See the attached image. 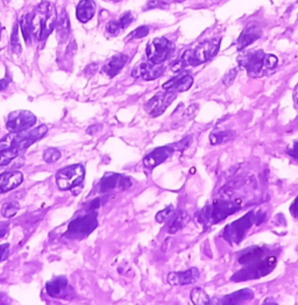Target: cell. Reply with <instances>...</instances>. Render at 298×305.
Wrapping results in <instances>:
<instances>
[{
	"mask_svg": "<svg viewBox=\"0 0 298 305\" xmlns=\"http://www.w3.org/2000/svg\"><path fill=\"white\" fill-rule=\"evenodd\" d=\"M56 21L57 14L55 6L49 2L40 3L31 16L32 36L37 41H44L54 31Z\"/></svg>",
	"mask_w": 298,
	"mask_h": 305,
	"instance_id": "6da1fadb",
	"label": "cell"
},
{
	"mask_svg": "<svg viewBox=\"0 0 298 305\" xmlns=\"http://www.w3.org/2000/svg\"><path fill=\"white\" fill-rule=\"evenodd\" d=\"M277 57L265 51H248L241 55L239 63L247 70V74L253 78H260L273 74L277 67Z\"/></svg>",
	"mask_w": 298,
	"mask_h": 305,
	"instance_id": "7a4b0ae2",
	"label": "cell"
},
{
	"mask_svg": "<svg viewBox=\"0 0 298 305\" xmlns=\"http://www.w3.org/2000/svg\"><path fill=\"white\" fill-rule=\"evenodd\" d=\"M220 48V39H213L198 44L195 49H190L184 52L182 57L172 67L173 71H178L188 67H197L203 65L216 56Z\"/></svg>",
	"mask_w": 298,
	"mask_h": 305,
	"instance_id": "3957f363",
	"label": "cell"
},
{
	"mask_svg": "<svg viewBox=\"0 0 298 305\" xmlns=\"http://www.w3.org/2000/svg\"><path fill=\"white\" fill-rule=\"evenodd\" d=\"M243 206L240 199L233 202L228 201H214L212 204L199 211L197 213V220L199 224L214 225L222 221L226 218L237 212Z\"/></svg>",
	"mask_w": 298,
	"mask_h": 305,
	"instance_id": "277c9868",
	"label": "cell"
},
{
	"mask_svg": "<svg viewBox=\"0 0 298 305\" xmlns=\"http://www.w3.org/2000/svg\"><path fill=\"white\" fill-rule=\"evenodd\" d=\"M47 132L48 127L46 125H41L37 129L13 132L0 140V149H14L20 153L44 137Z\"/></svg>",
	"mask_w": 298,
	"mask_h": 305,
	"instance_id": "5b68a950",
	"label": "cell"
},
{
	"mask_svg": "<svg viewBox=\"0 0 298 305\" xmlns=\"http://www.w3.org/2000/svg\"><path fill=\"white\" fill-rule=\"evenodd\" d=\"M266 219V213L265 212H255V211H251L247 214H245L244 217H241L240 219L233 221L232 224L226 226L222 233L224 239L227 242L232 245H239L241 241L244 240L245 235L248 232L253 224H261L263 220Z\"/></svg>",
	"mask_w": 298,
	"mask_h": 305,
	"instance_id": "8992f818",
	"label": "cell"
},
{
	"mask_svg": "<svg viewBox=\"0 0 298 305\" xmlns=\"http://www.w3.org/2000/svg\"><path fill=\"white\" fill-rule=\"evenodd\" d=\"M277 258L274 255L270 257H265L258 261L252 262L247 267H245L239 272L235 273L232 276L233 282H244L247 280H255V278H261L267 276L268 274L273 272L275 266H276Z\"/></svg>",
	"mask_w": 298,
	"mask_h": 305,
	"instance_id": "52a82bcc",
	"label": "cell"
},
{
	"mask_svg": "<svg viewBox=\"0 0 298 305\" xmlns=\"http://www.w3.org/2000/svg\"><path fill=\"white\" fill-rule=\"evenodd\" d=\"M175 50V46L165 37H157L150 41L146 49V56L149 63L161 66L170 57Z\"/></svg>",
	"mask_w": 298,
	"mask_h": 305,
	"instance_id": "ba28073f",
	"label": "cell"
},
{
	"mask_svg": "<svg viewBox=\"0 0 298 305\" xmlns=\"http://www.w3.org/2000/svg\"><path fill=\"white\" fill-rule=\"evenodd\" d=\"M85 177V169L82 164H73L56 172V183L61 190H71L81 186Z\"/></svg>",
	"mask_w": 298,
	"mask_h": 305,
	"instance_id": "9c48e42d",
	"label": "cell"
},
{
	"mask_svg": "<svg viewBox=\"0 0 298 305\" xmlns=\"http://www.w3.org/2000/svg\"><path fill=\"white\" fill-rule=\"evenodd\" d=\"M97 226V213L90 211V213L78 217L71 221L69 227H68V235L73 236V238H78V236L83 238V236L89 235L90 233L94 231Z\"/></svg>",
	"mask_w": 298,
	"mask_h": 305,
	"instance_id": "30bf717a",
	"label": "cell"
},
{
	"mask_svg": "<svg viewBox=\"0 0 298 305\" xmlns=\"http://www.w3.org/2000/svg\"><path fill=\"white\" fill-rule=\"evenodd\" d=\"M36 124V116L29 111H16L9 115L6 121L7 130L11 132H19L31 129Z\"/></svg>",
	"mask_w": 298,
	"mask_h": 305,
	"instance_id": "8fae6325",
	"label": "cell"
},
{
	"mask_svg": "<svg viewBox=\"0 0 298 305\" xmlns=\"http://www.w3.org/2000/svg\"><path fill=\"white\" fill-rule=\"evenodd\" d=\"M132 186L130 177L115 172H107L100 180V193L106 194L114 189L126 190Z\"/></svg>",
	"mask_w": 298,
	"mask_h": 305,
	"instance_id": "7c38bea8",
	"label": "cell"
},
{
	"mask_svg": "<svg viewBox=\"0 0 298 305\" xmlns=\"http://www.w3.org/2000/svg\"><path fill=\"white\" fill-rule=\"evenodd\" d=\"M175 98H176L175 92L167 91L165 93H160V95H156L155 97H153L152 99L146 104L145 108L150 115L155 118V116L161 115L162 113L165 112V110H167L168 106L172 103Z\"/></svg>",
	"mask_w": 298,
	"mask_h": 305,
	"instance_id": "4fadbf2b",
	"label": "cell"
},
{
	"mask_svg": "<svg viewBox=\"0 0 298 305\" xmlns=\"http://www.w3.org/2000/svg\"><path fill=\"white\" fill-rule=\"evenodd\" d=\"M176 150V146H164V147H158V148L154 149L153 152H150L145 159H143V165L148 169H154L157 165L168 159L169 156L172 155V153Z\"/></svg>",
	"mask_w": 298,
	"mask_h": 305,
	"instance_id": "5bb4252c",
	"label": "cell"
},
{
	"mask_svg": "<svg viewBox=\"0 0 298 305\" xmlns=\"http://www.w3.org/2000/svg\"><path fill=\"white\" fill-rule=\"evenodd\" d=\"M201 273L197 268H190L186 272H177L170 273L168 275L167 281L170 285L173 287H178V285H188L192 284L199 280Z\"/></svg>",
	"mask_w": 298,
	"mask_h": 305,
	"instance_id": "9a60e30c",
	"label": "cell"
},
{
	"mask_svg": "<svg viewBox=\"0 0 298 305\" xmlns=\"http://www.w3.org/2000/svg\"><path fill=\"white\" fill-rule=\"evenodd\" d=\"M164 68L161 66H156V65H152V63L146 62V63H141L139 65L137 68H134L133 71H132V76L134 78H142L145 81H152V80H156L163 74Z\"/></svg>",
	"mask_w": 298,
	"mask_h": 305,
	"instance_id": "2e32d148",
	"label": "cell"
},
{
	"mask_svg": "<svg viewBox=\"0 0 298 305\" xmlns=\"http://www.w3.org/2000/svg\"><path fill=\"white\" fill-rule=\"evenodd\" d=\"M194 84V78L190 75H183V76H177L172 80H169L167 83L162 85V89L165 91L171 92H186Z\"/></svg>",
	"mask_w": 298,
	"mask_h": 305,
	"instance_id": "e0dca14e",
	"label": "cell"
},
{
	"mask_svg": "<svg viewBox=\"0 0 298 305\" xmlns=\"http://www.w3.org/2000/svg\"><path fill=\"white\" fill-rule=\"evenodd\" d=\"M24 180V176L20 171H6L0 174V194L9 193L16 189Z\"/></svg>",
	"mask_w": 298,
	"mask_h": 305,
	"instance_id": "ac0fdd59",
	"label": "cell"
},
{
	"mask_svg": "<svg viewBox=\"0 0 298 305\" xmlns=\"http://www.w3.org/2000/svg\"><path fill=\"white\" fill-rule=\"evenodd\" d=\"M260 36H261V31H260L259 28H256V26H248L247 28L244 29V32L241 33L239 39H237V50H244L245 48H247L248 46H251L253 42H255Z\"/></svg>",
	"mask_w": 298,
	"mask_h": 305,
	"instance_id": "d6986e66",
	"label": "cell"
},
{
	"mask_svg": "<svg viewBox=\"0 0 298 305\" xmlns=\"http://www.w3.org/2000/svg\"><path fill=\"white\" fill-rule=\"evenodd\" d=\"M127 61H128V56L125 54H118L113 56L110 61L104 66L103 71L108 77H114L120 73V70L125 67Z\"/></svg>",
	"mask_w": 298,
	"mask_h": 305,
	"instance_id": "ffe728a7",
	"label": "cell"
},
{
	"mask_svg": "<svg viewBox=\"0 0 298 305\" xmlns=\"http://www.w3.org/2000/svg\"><path fill=\"white\" fill-rule=\"evenodd\" d=\"M94 13H96V3L93 0H82L77 5L76 17L78 21L83 22V24L91 20Z\"/></svg>",
	"mask_w": 298,
	"mask_h": 305,
	"instance_id": "44dd1931",
	"label": "cell"
},
{
	"mask_svg": "<svg viewBox=\"0 0 298 305\" xmlns=\"http://www.w3.org/2000/svg\"><path fill=\"white\" fill-rule=\"evenodd\" d=\"M265 257H267V248L252 247L245 252H241L239 258H237V261L241 265H250V263L261 260Z\"/></svg>",
	"mask_w": 298,
	"mask_h": 305,
	"instance_id": "7402d4cb",
	"label": "cell"
},
{
	"mask_svg": "<svg viewBox=\"0 0 298 305\" xmlns=\"http://www.w3.org/2000/svg\"><path fill=\"white\" fill-rule=\"evenodd\" d=\"M254 297V292L251 289H241L239 291H235L231 293V295L225 296L224 298L219 300L220 304H240L247 300L253 299Z\"/></svg>",
	"mask_w": 298,
	"mask_h": 305,
	"instance_id": "603a6c76",
	"label": "cell"
},
{
	"mask_svg": "<svg viewBox=\"0 0 298 305\" xmlns=\"http://www.w3.org/2000/svg\"><path fill=\"white\" fill-rule=\"evenodd\" d=\"M68 285V280L64 276L55 277L54 280L49 281L46 284L48 295L50 297H61L66 291Z\"/></svg>",
	"mask_w": 298,
	"mask_h": 305,
	"instance_id": "cb8c5ba5",
	"label": "cell"
},
{
	"mask_svg": "<svg viewBox=\"0 0 298 305\" xmlns=\"http://www.w3.org/2000/svg\"><path fill=\"white\" fill-rule=\"evenodd\" d=\"M56 31H57V34L59 36V39L64 41L69 35L70 32V25H69V18H68V14L66 11H63L61 16L58 17L57 21H56Z\"/></svg>",
	"mask_w": 298,
	"mask_h": 305,
	"instance_id": "d4e9b609",
	"label": "cell"
},
{
	"mask_svg": "<svg viewBox=\"0 0 298 305\" xmlns=\"http://www.w3.org/2000/svg\"><path fill=\"white\" fill-rule=\"evenodd\" d=\"M189 221V216L186 211H180L178 213L176 214V217L173 218V220L171 221L170 226H169L168 232L172 234V233H176L177 231H180L181 228H183L184 226L187 225Z\"/></svg>",
	"mask_w": 298,
	"mask_h": 305,
	"instance_id": "484cf974",
	"label": "cell"
},
{
	"mask_svg": "<svg viewBox=\"0 0 298 305\" xmlns=\"http://www.w3.org/2000/svg\"><path fill=\"white\" fill-rule=\"evenodd\" d=\"M191 302L196 305H204L210 304L211 299L207 293L202 288H195L190 293Z\"/></svg>",
	"mask_w": 298,
	"mask_h": 305,
	"instance_id": "4316f807",
	"label": "cell"
},
{
	"mask_svg": "<svg viewBox=\"0 0 298 305\" xmlns=\"http://www.w3.org/2000/svg\"><path fill=\"white\" fill-rule=\"evenodd\" d=\"M20 27H21V32H22V35H24L26 43L29 44L31 43V37H32L31 16H29V14H24V16L21 17Z\"/></svg>",
	"mask_w": 298,
	"mask_h": 305,
	"instance_id": "83f0119b",
	"label": "cell"
},
{
	"mask_svg": "<svg viewBox=\"0 0 298 305\" xmlns=\"http://www.w3.org/2000/svg\"><path fill=\"white\" fill-rule=\"evenodd\" d=\"M234 137V134L232 133L231 131H219V132H213L210 135V141L212 145H218L221 144V142L227 141L229 139H232Z\"/></svg>",
	"mask_w": 298,
	"mask_h": 305,
	"instance_id": "f1b7e54d",
	"label": "cell"
},
{
	"mask_svg": "<svg viewBox=\"0 0 298 305\" xmlns=\"http://www.w3.org/2000/svg\"><path fill=\"white\" fill-rule=\"evenodd\" d=\"M19 155V152L14 149H0V165L5 167L10 164L13 160H16Z\"/></svg>",
	"mask_w": 298,
	"mask_h": 305,
	"instance_id": "f546056e",
	"label": "cell"
},
{
	"mask_svg": "<svg viewBox=\"0 0 298 305\" xmlns=\"http://www.w3.org/2000/svg\"><path fill=\"white\" fill-rule=\"evenodd\" d=\"M19 209H20V205H19V203L17 202L5 203L2 208V214L6 218L14 217L19 211Z\"/></svg>",
	"mask_w": 298,
	"mask_h": 305,
	"instance_id": "4dcf8cb0",
	"label": "cell"
},
{
	"mask_svg": "<svg viewBox=\"0 0 298 305\" xmlns=\"http://www.w3.org/2000/svg\"><path fill=\"white\" fill-rule=\"evenodd\" d=\"M61 159V152L56 148H48L43 152V160L47 163H54V162Z\"/></svg>",
	"mask_w": 298,
	"mask_h": 305,
	"instance_id": "1f68e13d",
	"label": "cell"
},
{
	"mask_svg": "<svg viewBox=\"0 0 298 305\" xmlns=\"http://www.w3.org/2000/svg\"><path fill=\"white\" fill-rule=\"evenodd\" d=\"M173 211H175V208H173L172 205H169L164 210L160 211V212L156 214V221H157V223H164V221L170 219V218L172 217V214H173Z\"/></svg>",
	"mask_w": 298,
	"mask_h": 305,
	"instance_id": "d6a6232c",
	"label": "cell"
},
{
	"mask_svg": "<svg viewBox=\"0 0 298 305\" xmlns=\"http://www.w3.org/2000/svg\"><path fill=\"white\" fill-rule=\"evenodd\" d=\"M149 33V27L148 26H141L135 29L134 32H132L130 35H128L127 39L132 40V39H141V37H145L146 35H148Z\"/></svg>",
	"mask_w": 298,
	"mask_h": 305,
	"instance_id": "836d02e7",
	"label": "cell"
},
{
	"mask_svg": "<svg viewBox=\"0 0 298 305\" xmlns=\"http://www.w3.org/2000/svg\"><path fill=\"white\" fill-rule=\"evenodd\" d=\"M11 47H12V50L16 52V54L21 52V46L20 43H19V39H18V25L14 26L12 36H11Z\"/></svg>",
	"mask_w": 298,
	"mask_h": 305,
	"instance_id": "e575fe53",
	"label": "cell"
},
{
	"mask_svg": "<svg viewBox=\"0 0 298 305\" xmlns=\"http://www.w3.org/2000/svg\"><path fill=\"white\" fill-rule=\"evenodd\" d=\"M106 31L108 32V34H111V35L115 36L118 35V34L123 31V27L122 25H120L119 20H113V21H110L106 26Z\"/></svg>",
	"mask_w": 298,
	"mask_h": 305,
	"instance_id": "d590c367",
	"label": "cell"
},
{
	"mask_svg": "<svg viewBox=\"0 0 298 305\" xmlns=\"http://www.w3.org/2000/svg\"><path fill=\"white\" fill-rule=\"evenodd\" d=\"M236 74H237V70L236 69H231V70H229L228 73L225 75V77L222 78V83H224V85H226V86L231 85L232 83L234 82V80H235Z\"/></svg>",
	"mask_w": 298,
	"mask_h": 305,
	"instance_id": "8d00e7d4",
	"label": "cell"
},
{
	"mask_svg": "<svg viewBox=\"0 0 298 305\" xmlns=\"http://www.w3.org/2000/svg\"><path fill=\"white\" fill-rule=\"evenodd\" d=\"M133 19L134 18H133V16H132L131 12H126L125 14H124V16L119 19V22H120V25H122L123 29L127 28L128 26H130L132 24Z\"/></svg>",
	"mask_w": 298,
	"mask_h": 305,
	"instance_id": "74e56055",
	"label": "cell"
},
{
	"mask_svg": "<svg viewBox=\"0 0 298 305\" xmlns=\"http://www.w3.org/2000/svg\"><path fill=\"white\" fill-rule=\"evenodd\" d=\"M290 213H291L292 217L298 218V196L296 197L295 201L292 202L291 206H290Z\"/></svg>",
	"mask_w": 298,
	"mask_h": 305,
	"instance_id": "f35d334b",
	"label": "cell"
},
{
	"mask_svg": "<svg viewBox=\"0 0 298 305\" xmlns=\"http://www.w3.org/2000/svg\"><path fill=\"white\" fill-rule=\"evenodd\" d=\"M288 154L290 156H292L293 159H298V142L293 144L292 147H290L288 149Z\"/></svg>",
	"mask_w": 298,
	"mask_h": 305,
	"instance_id": "ab89813d",
	"label": "cell"
},
{
	"mask_svg": "<svg viewBox=\"0 0 298 305\" xmlns=\"http://www.w3.org/2000/svg\"><path fill=\"white\" fill-rule=\"evenodd\" d=\"M100 198H97V199H94V201H92L91 203H90V206H89V210L90 211H93V210H96V209H98L99 208V206L101 205L100 204Z\"/></svg>",
	"mask_w": 298,
	"mask_h": 305,
	"instance_id": "60d3db41",
	"label": "cell"
},
{
	"mask_svg": "<svg viewBox=\"0 0 298 305\" xmlns=\"http://www.w3.org/2000/svg\"><path fill=\"white\" fill-rule=\"evenodd\" d=\"M10 248V245L9 243H4L0 246V261L4 259V255H5V253L7 252V250Z\"/></svg>",
	"mask_w": 298,
	"mask_h": 305,
	"instance_id": "b9f144b4",
	"label": "cell"
},
{
	"mask_svg": "<svg viewBox=\"0 0 298 305\" xmlns=\"http://www.w3.org/2000/svg\"><path fill=\"white\" fill-rule=\"evenodd\" d=\"M10 84V80L9 78H4V80H0V91L2 90H5L7 86Z\"/></svg>",
	"mask_w": 298,
	"mask_h": 305,
	"instance_id": "7bdbcfd3",
	"label": "cell"
},
{
	"mask_svg": "<svg viewBox=\"0 0 298 305\" xmlns=\"http://www.w3.org/2000/svg\"><path fill=\"white\" fill-rule=\"evenodd\" d=\"M293 101L298 105V84L296 85L295 90H293Z\"/></svg>",
	"mask_w": 298,
	"mask_h": 305,
	"instance_id": "ee69618b",
	"label": "cell"
},
{
	"mask_svg": "<svg viewBox=\"0 0 298 305\" xmlns=\"http://www.w3.org/2000/svg\"><path fill=\"white\" fill-rule=\"evenodd\" d=\"M6 234V229H0V238H3Z\"/></svg>",
	"mask_w": 298,
	"mask_h": 305,
	"instance_id": "f6af8a7d",
	"label": "cell"
}]
</instances>
